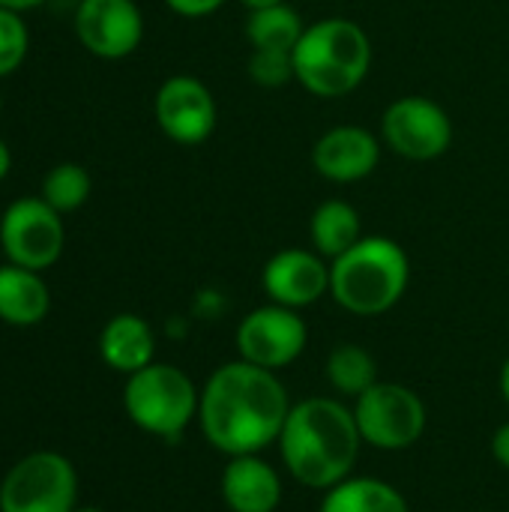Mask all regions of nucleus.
<instances>
[{"label": "nucleus", "mask_w": 509, "mask_h": 512, "mask_svg": "<svg viewBox=\"0 0 509 512\" xmlns=\"http://www.w3.org/2000/svg\"><path fill=\"white\" fill-rule=\"evenodd\" d=\"M249 78L258 87H282L294 78V54L291 51H267L252 48L249 57Z\"/></svg>", "instance_id": "nucleus-24"}, {"label": "nucleus", "mask_w": 509, "mask_h": 512, "mask_svg": "<svg viewBox=\"0 0 509 512\" xmlns=\"http://www.w3.org/2000/svg\"><path fill=\"white\" fill-rule=\"evenodd\" d=\"M225 0H165V6L183 18H204V15H213Z\"/></svg>", "instance_id": "nucleus-25"}, {"label": "nucleus", "mask_w": 509, "mask_h": 512, "mask_svg": "<svg viewBox=\"0 0 509 512\" xmlns=\"http://www.w3.org/2000/svg\"><path fill=\"white\" fill-rule=\"evenodd\" d=\"M75 36L99 60H123L144 39V15L135 0H78Z\"/></svg>", "instance_id": "nucleus-12"}, {"label": "nucleus", "mask_w": 509, "mask_h": 512, "mask_svg": "<svg viewBox=\"0 0 509 512\" xmlns=\"http://www.w3.org/2000/svg\"><path fill=\"white\" fill-rule=\"evenodd\" d=\"M249 12L252 9H267V6H276V3H285V0H240Z\"/></svg>", "instance_id": "nucleus-30"}, {"label": "nucleus", "mask_w": 509, "mask_h": 512, "mask_svg": "<svg viewBox=\"0 0 509 512\" xmlns=\"http://www.w3.org/2000/svg\"><path fill=\"white\" fill-rule=\"evenodd\" d=\"M408 282V252L390 237L369 234L354 249L330 261V297L360 318L390 312L405 297Z\"/></svg>", "instance_id": "nucleus-4"}, {"label": "nucleus", "mask_w": 509, "mask_h": 512, "mask_svg": "<svg viewBox=\"0 0 509 512\" xmlns=\"http://www.w3.org/2000/svg\"><path fill=\"white\" fill-rule=\"evenodd\" d=\"M219 492L231 512H276L282 501V477L261 453L231 456L219 477Z\"/></svg>", "instance_id": "nucleus-15"}, {"label": "nucleus", "mask_w": 509, "mask_h": 512, "mask_svg": "<svg viewBox=\"0 0 509 512\" xmlns=\"http://www.w3.org/2000/svg\"><path fill=\"white\" fill-rule=\"evenodd\" d=\"M306 342H309V327L300 318V312L279 303L252 309L234 333L240 360L270 372H279L294 360H300Z\"/></svg>", "instance_id": "nucleus-10"}, {"label": "nucleus", "mask_w": 509, "mask_h": 512, "mask_svg": "<svg viewBox=\"0 0 509 512\" xmlns=\"http://www.w3.org/2000/svg\"><path fill=\"white\" fill-rule=\"evenodd\" d=\"M90 189H93V180H90L84 165H78V162H57L45 174L39 198L45 204H51L60 216H66V213H75L78 207L87 204Z\"/></svg>", "instance_id": "nucleus-22"}, {"label": "nucleus", "mask_w": 509, "mask_h": 512, "mask_svg": "<svg viewBox=\"0 0 509 512\" xmlns=\"http://www.w3.org/2000/svg\"><path fill=\"white\" fill-rule=\"evenodd\" d=\"M51 309V291L42 279V273L18 267V264H0V321L9 327H33L39 324Z\"/></svg>", "instance_id": "nucleus-17"}, {"label": "nucleus", "mask_w": 509, "mask_h": 512, "mask_svg": "<svg viewBox=\"0 0 509 512\" xmlns=\"http://www.w3.org/2000/svg\"><path fill=\"white\" fill-rule=\"evenodd\" d=\"M492 456L501 468L509 471V423L498 426V432L492 435Z\"/></svg>", "instance_id": "nucleus-26"}, {"label": "nucleus", "mask_w": 509, "mask_h": 512, "mask_svg": "<svg viewBox=\"0 0 509 512\" xmlns=\"http://www.w3.org/2000/svg\"><path fill=\"white\" fill-rule=\"evenodd\" d=\"M381 141L408 162H432L453 144L450 114L426 96H399L381 117Z\"/></svg>", "instance_id": "nucleus-9"}, {"label": "nucleus", "mask_w": 509, "mask_h": 512, "mask_svg": "<svg viewBox=\"0 0 509 512\" xmlns=\"http://www.w3.org/2000/svg\"><path fill=\"white\" fill-rule=\"evenodd\" d=\"M66 246L63 216L39 195L15 198L0 216V249L9 264L27 270H48L60 261Z\"/></svg>", "instance_id": "nucleus-8"}, {"label": "nucleus", "mask_w": 509, "mask_h": 512, "mask_svg": "<svg viewBox=\"0 0 509 512\" xmlns=\"http://www.w3.org/2000/svg\"><path fill=\"white\" fill-rule=\"evenodd\" d=\"M498 387H501V396H504V402L509 405V357L504 360V366H501V378H498Z\"/></svg>", "instance_id": "nucleus-29"}, {"label": "nucleus", "mask_w": 509, "mask_h": 512, "mask_svg": "<svg viewBox=\"0 0 509 512\" xmlns=\"http://www.w3.org/2000/svg\"><path fill=\"white\" fill-rule=\"evenodd\" d=\"M354 420L360 429L363 444L387 453H399L414 447L426 432V405L417 396V390L396 384V381H378L363 396L354 399Z\"/></svg>", "instance_id": "nucleus-7"}, {"label": "nucleus", "mask_w": 509, "mask_h": 512, "mask_svg": "<svg viewBox=\"0 0 509 512\" xmlns=\"http://www.w3.org/2000/svg\"><path fill=\"white\" fill-rule=\"evenodd\" d=\"M39 3H45V0H0V6L15 9V12H30V9H36Z\"/></svg>", "instance_id": "nucleus-28"}, {"label": "nucleus", "mask_w": 509, "mask_h": 512, "mask_svg": "<svg viewBox=\"0 0 509 512\" xmlns=\"http://www.w3.org/2000/svg\"><path fill=\"white\" fill-rule=\"evenodd\" d=\"M261 288L270 303L300 312L330 294V261L309 249H282L264 264Z\"/></svg>", "instance_id": "nucleus-13"}, {"label": "nucleus", "mask_w": 509, "mask_h": 512, "mask_svg": "<svg viewBox=\"0 0 509 512\" xmlns=\"http://www.w3.org/2000/svg\"><path fill=\"white\" fill-rule=\"evenodd\" d=\"M9 168H12V153H9V144H6V141L0 138V183L6 180Z\"/></svg>", "instance_id": "nucleus-27"}, {"label": "nucleus", "mask_w": 509, "mask_h": 512, "mask_svg": "<svg viewBox=\"0 0 509 512\" xmlns=\"http://www.w3.org/2000/svg\"><path fill=\"white\" fill-rule=\"evenodd\" d=\"M309 237L321 258L336 261L339 255L354 249L366 234H363V219L357 207L342 198H330L315 207L309 219Z\"/></svg>", "instance_id": "nucleus-18"}, {"label": "nucleus", "mask_w": 509, "mask_h": 512, "mask_svg": "<svg viewBox=\"0 0 509 512\" xmlns=\"http://www.w3.org/2000/svg\"><path fill=\"white\" fill-rule=\"evenodd\" d=\"M75 507L78 474L63 453L36 450L0 480V512H72Z\"/></svg>", "instance_id": "nucleus-6"}, {"label": "nucleus", "mask_w": 509, "mask_h": 512, "mask_svg": "<svg viewBox=\"0 0 509 512\" xmlns=\"http://www.w3.org/2000/svg\"><path fill=\"white\" fill-rule=\"evenodd\" d=\"M99 357L108 369L132 375L153 363L156 357V336L153 327L132 312H120L105 321L99 333Z\"/></svg>", "instance_id": "nucleus-16"}, {"label": "nucleus", "mask_w": 509, "mask_h": 512, "mask_svg": "<svg viewBox=\"0 0 509 512\" xmlns=\"http://www.w3.org/2000/svg\"><path fill=\"white\" fill-rule=\"evenodd\" d=\"M30 48V30L24 24V12L0 6V78L12 75Z\"/></svg>", "instance_id": "nucleus-23"}, {"label": "nucleus", "mask_w": 509, "mask_h": 512, "mask_svg": "<svg viewBox=\"0 0 509 512\" xmlns=\"http://www.w3.org/2000/svg\"><path fill=\"white\" fill-rule=\"evenodd\" d=\"M327 381L336 393L342 396H363L369 387L378 384V363L375 357L363 348V345H354V342H345V345H336L327 357Z\"/></svg>", "instance_id": "nucleus-21"}, {"label": "nucleus", "mask_w": 509, "mask_h": 512, "mask_svg": "<svg viewBox=\"0 0 509 512\" xmlns=\"http://www.w3.org/2000/svg\"><path fill=\"white\" fill-rule=\"evenodd\" d=\"M72 512H105V510H99V507H75Z\"/></svg>", "instance_id": "nucleus-31"}, {"label": "nucleus", "mask_w": 509, "mask_h": 512, "mask_svg": "<svg viewBox=\"0 0 509 512\" xmlns=\"http://www.w3.org/2000/svg\"><path fill=\"white\" fill-rule=\"evenodd\" d=\"M276 444L282 465L300 486L327 492L351 477L363 438L348 405L330 396H312L291 405Z\"/></svg>", "instance_id": "nucleus-2"}, {"label": "nucleus", "mask_w": 509, "mask_h": 512, "mask_svg": "<svg viewBox=\"0 0 509 512\" xmlns=\"http://www.w3.org/2000/svg\"><path fill=\"white\" fill-rule=\"evenodd\" d=\"M0 111H3V96H0Z\"/></svg>", "instance_id": "nucleus-32"}, {"label": "nucleus", "mask_w": 509, "mask_h": 512, "mask_svg": "<svg viewBox=\"0 0 509 512\" xmlns=\"http://www.w3.org/2000/svg\"><path fill=\"white\" fill-rule=\"evenodd\" d=\"M372 66L369 33L351 18H321L306 24L294 48V81L312 96L336 99L354 93Z\"/></svg>", "instance_id": "nucleus-3"}, {"label": "nucleus", "mask_w": 509, "mask_h": 512, "mask_svg": "<svg viewBox=\"0 0 509 512\" xmlns=\"http://www.w3.org/2000/svg\"><path fill=\"white\" fill-rule=\"evenodd\" d=\"M384 141L363 126H333L312 147L315 171L330 183H357L381 162Z\"/></svg>", "instance_id": "nucleus-14"}, {"label": "nucleus", "mask_w": 509, "mask_h": 512, "mask_svg": "<svg viewBox=\"0 0 509 512\" xmlns=\"http://www.w3.org/2000/svg\"><path fill=\"white\" fill-rule=\"evenodd\" d=\"M153 114L165 138L183 147L204 144L219 123V108L204 81L195 75H171L159 84Z\"/></svg>", "instance_id": "nucleus-11"}, {"label": "nucleus", "mask_w": 509, "mask_h": 512, "mask_svg": "<svg viewBox=\"0 0 509 512\" xmlns=\"http://www.w3.org/2000/svg\"><path fill=\"white\" fill-rule=\"evenodd\" d=\"M318 512H411V507L393 483L351 474L324 492Z\"/></svg>", "instance_id": "nucleus-19"}, {"label": "nucleus", "mask_w": 509, "mask_h": 512, "mask_svg": "<svg viewBox=\"0 0 509 512\" xmlns=\"http://www.w3.org/2000/svg\"><path fill=\"white\" fill-rule=\"evenodd\" d=\"M201 390L195 381L171 363H150L126 375L123 411L147 435L159 441H180L183 432L198 420Z\"/></svg>", "instance_id": "nucleus-5"}, {"label": "nucleus", "mask_w": 509, "mask_h": 512, "mask_svg": "<svg viewBox=\"0 0 509 512\" xmlns=\"http://www.w3.org/2000/svg\"><path fill=\"white\" fill-rule=\"evenodd\" d=\"M291 405L276 372L237 357L204 381L198 426L204 441L222 456H255L279 441Z\"/></svg>", "instance_id": "nucleus-1"}, {"label": "nucleus", "mask_w": 509, "mask_h": 512, "mask_svg": "<svg viewBox=\"0 0 509 512\" xmlns=\"http://www.w3.org/2000/svg\"><path fill=\"white\" fill-rule=\"evenodd\" d=\"M306 24L297 9L288 3H276L267 9H252L246 18V39L252 48H267V51H291L297 48Z\"/></svg>", "instance_id": "nucleus-20"}]
</instances>
